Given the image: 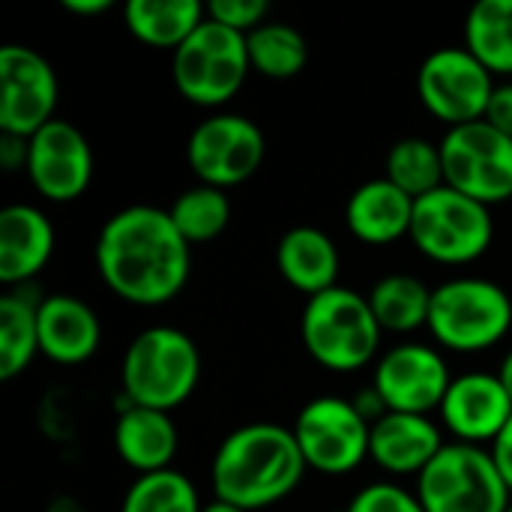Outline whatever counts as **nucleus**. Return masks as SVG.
<instances>
[{
	"label": "nucleus",
	"mask_w": 512,
	"mask_h": 512,
	"mask_svg": "<svg viewBox=\"0 0 512 512\" xmlns=\"http://www.w3.org/2000/svg\"><path fill=\"white\" fill-rule=\"evenodd\" d=\"M96 267L108 291L120 300L132 306H162L186 288L192 246L180 237L168 210L132 204L102 225Z\"/></svg>",
	"instance_id": "1"
},
{
	"label": "nucleus",
	"mask_w": 512,
	"mask_h": 512,
	"mask_svg": "<svg viewBox=\"0 0 512 512\" xmlns=\"http://www.w3.org/2000/svg\"><path fill=\"white\" fill-rule=\"evenodd\" d=\"M306 474V459L291 429L249 423L234 429L216 450L210 480L216 501L237 510H267L288 498Z\"/></svg>",
	"instance_id": "2"
},
{
	"label": "nucleus",
	"mask_w": 512,
	"mask_h": 512,
	"mask_svg": "<svg viewBox=\"0 0 512 512\" xmlns=\"http://www.w3.org/2000/svg\"><path fill=\"white\" fill-rule=\"evenodd\" d=\"M201 354L192 336L177 327H147L141 330L123 357L120 381L123 396L138 408H153L171 414L198 387Z\"/></svg>",
	"instance_id": "3"
},
{
	"label": "nucleus",
	"mask_w": 512,
	"mask_h": 512,
	"mask_svg": "<svg viewBox=\"0 0 512 512\" xmlns=\"http://www.w3.org/2000/svg\"><path fill=\"white\" fill-rule=\"evenodd\" d=\"M381 324L369 306V297L351 288H330L309 297L300 318V339L309 357L339 375L357 372L378 357Z\"/></svg>",
	"instance_id": "4"
},
{
	"label": "nucleus",
	"mask_w": 512,
	"mask_h": 512,
	"mask_svg": "<svg viewBox=\"0 0 512 512\" xmlns=\"http://www.w3.org/2000/svg\"><path fill=\"white\" fill-rule=\"evenodd\" d=\"M512 327L510 294L492 282L477 276H459L432 291L429 309V333L438 345L477 354L498 345Z\"/></svg>",
	"instance_id": "5"
},
{
	"label": "nucleus",
	"mask_w": 512,
	"mask_h": 512,
	"mask_svg": "<svg viewBox=\"0 0 512 512\" xmlns=\"http://www.w3.org/2000/svg\"><path fill=\"white\" fill-rule=\"evenodd\" d=\"M252 72L246 36L207 18L171 57L177 93L201 108H219L240 93Z\"/></svg>",
	"instance_id": "6"
},
{
	"label": "nucleus",
	"mask_w": 512,
	"mask_h": 512,
	"mask_svg": "<svg viewBox=\"0 0 512 512\" xmlns=\"http://www.w3.org/2000/svg\"><path fill=\"white\" fill-rule=\"evenodd\" d=\"M417 498L426 512H507L512 504L492 453L474 444H447L417 477Z\"/></svg>",
	"instance_id": "7"
},
{
	"label": "nucleus",
	"mask_w": 512,
	"mask_h": 512,
	"mask_svg": "<svg viewBox=\"0 0 512 512\" xmlns=\"http://www.w3.org/2000/svg\"><path fill=\"white\" fill-rule=\"evenodd\" d=\"M414 246L438 264H471L495 240V222L486 204L441 186L414 204Z\"/></svg>",
	"instance_id": "8"
},
{
	"label": "nucleus",
	"mask_w": 512,
	"mask_h": 512,
	"mask_svg": "<svg viewBox=\"0 0 512 512\" xmlns=\"http://www.w3.org/2000/svg\"><path fill=\"white\" fill-rule=\"evenodd\" d=\"M444 183L486 207L512 198V138L486 120L447 129Z\"/></svg>",
	"instance_id": "9"
},
{
	"label": "nucleus",
	"mask_w": 512,
	"mask_h": 512,
	"mask_svg": "<svg viewBox=\"0 0 512 512\" xmlns=\"http://www.w3.org/2000/svg\"><path fill=\"white\" fill-rule=\"evenodd\" d=\"M291 432L306 459V468L318 474H351L369 459L372 423L354 408L351 399L318 396L306 402Z\"/></svg>",
	"instance_id": "10"
},
{
	"label": "nucleus",
	"mask_w": 512,
	"mask_h": 512,
	"mask_svg": "<svg viewBox=\"0 0 512 512\" xmlns=\"http://www.w3.org/2000/svg\"><path fill=\"white\" fill-rule=\"evenodd\" d=\"M417 93L423 108L453 129L486 117L495 93V75L465 45H447L420 63Z\"/></svg>",
	"instance_id": "11"
},
{
	"label": "nucleus",
	"mask_w": 512,
	"mask_h": 512,
	"mask_svg": "<svg viewBox=\"0 0 512 512\" xmlns=\"http://www.w3.org/2000/svg\"><path fill=\"white\" fill-rule=\"evenodd\" d=\"M267 156V138L261 126L243 114H213L201 120L189 141L186 159L195 177L216 189L246 183Z\"/></svg>",
	"instance_id": "12"
},
{
	"label": "nucleus",
	"mask_w": 512,
	"mask_h": 512,
	"mask_svg": "<svg viewBox=\"0 0 512 512\" xmlns=\"http://www.w3.org/2000/svg\"><path fill=\"white\" fill-rule=\"evenodd\" d=\"M60 84L54 66L27 45L0 48V132L30 138L54 120Z\"/></svg>",
	"instance_id": "13"
},
{
	"label": "nucleus",
	"mask_w": 512,
	"mask_h": 512,
	"mask_svg": "<svg viewBox=\"0 0 512 512\" xmlns=\"http://www.w3.org/2000/svg\"><path fill=\"white\" fill-rule=\"evenodd\" d=\"M453 384L447 360L423 342H405L378 357L372 387L381 393L387 411L429 417L438 411Z\"/></svg>",
	"instance_id": "14"
},
{
	"label": "nucleus",
	"mask_w": 512,
	"mask_h": 512,
	"mask_svg": "<svg viewBox=\"0 0 512 512\" xmlns=\"http://www.w3.org/2000/svg\"><path fill=\"white\" fill-rule=\"evenodd\" d=\"M24 171L45 201L66 204L87 192L93 180V150L81 129L54 117L36 135H30V156Z\"/></svg>",
	"instance_id": "15"
},
{
	"label": "nucleus",
	"mask_w": 512,
	"mask_h": 512,
	"mask_svg": "<svg viewBox=\"0 0 512 512\" xmlns=\"http://www.w3.org/2000/svg\"><path fill=\"white\" fill-rule=\"evenodd\" d=\"M438 411L447 432H453L459 444L483 447V444H495V438L510 423L512 399L498 375L465 372L453 378Z\"/></svg>",
	"instance_id": "16"
},
{
	"label": "nucleus",
	"mask_w": 512,
	"mask_h": 512,
	"mask_svg": "<svg viewBox=\"0 0 512 512\" xmlns=\"http://www.w3.org/2000/svg\"><path fill=\"white\" fill-rule=\"evenodd\" d=\"M39 354L57 366L87 363L102 342V324L96 312L72 294H48L36 306Z\"/></svg>",
	"instance_id": "17"
},
{
	"label": "nucleus",
	"mask_w": 512,
	"mask_h": 512,
	"mask_svg": "<svg viewBox=\"0 0 512 512\" xmlns=\"http://www.w3.org/2000/svg\"><path fill=\"white\" fill-rule=\"evenodd\" d=\"M444 447L441 429L417 414L387 411L369 435V459L393 477H420Z\"/></svg>",
	"instance_id": "18"
},
{
	"label": "nucleus",
	"mask_w": 512,
	"mask_h": 512,
	"mask_svg": "<svg viewBox=\"0 0 512 512\" xmlns=\"http://www.w3.org/2000/svg\"><path fill=\"white\" fill-rule=\"evenodd\" d=\"M54 255V225L33 204H6L0 210V282H30Z\"/></svg>",
	"instance_id": "19"
},
{
	"label": "nucleus",
	"mask_w": 512,
	"mask_h": 512,
	"mask_svg": "<svg viewBox=\"0 0 512 512\" xmlns=\"http://www.w3.org/2000/svg\"><path fill=\"white\" fill-rule=\"evenodd\" d=\"M414 198L393 186L387 177L366 180L357 186L345 204L348 231L366 246H390L402 237H411Z\"/></svg>",
	"instance_id": "20"
},
{
	"label": "nucleus",
	"mask_w": 512,
	"mask_h": 512,
	"mask_svg": "<svg viewBox=\"0 0 512 512\" xmlns=\"http://www.w3.org/2000/svg\"><path fill=\"white\" fill-rule=\"evenodd\" d=\"M276 267L282 279L309 300L336 288L342 261L330 234L312 225H297L282 234L276 246Z\"/></svg>",
	"instance_id": "21"
},
{
	"label": "nucleus",
	"mask_w": 512,
	"mask_h": 512,
	"mask_svg": "<svg viewBox=\"0 0 512 512\" xmlns=\"http://www.w3.org/2000/svg\"><path fill=\"white\" fill-rule=\"evenodd\" d=\"M177 447H180V435H177L171 414L153 411V408H138V405L117 414L114 450L141 477L168 471L177 456Z\"/></svg>",
	"instance_id": "22"
},
{
	"label": "nucleus",
	"mask_w": 512,
	"mask_h": 512,
	"mask_svg": "<svg viewBox=\"0 0 512 512\" xmlns=\"http://www.w3.org/2000/svg\"><path fill=\"white\" fill-rule=\"evenodd\" d=\"M123 21L138 42L177 51L207 21V6L198 0H129Z\"/></svg>",
	"instance_id": "23"
},
{
	"label": "nucleus",
	"mask_w": 512,
	"mask_h": 512,
	"mask_svg": "<svg viewBox=\"0 0 512 512\" xmlns=\"http://www.w3.org/2000/svg\"><path fill=\"white\" fill-rule=\"evenodd\" d=\"M432 291L423 279L411 273H390L372 285L369 306L387 333H414L420 327H429V309H432Z\"/></svg>",
	"instance_id": "24"
},
{
	"label": "nucleus",
	"mask_w": 512,
	"mask_h": 512,
	"mask_svg": "<svg viewBox=\"0 0 512 512\" xmlns=\"http://www.w3.org/2000/svg\"><path fill=\"white\" fill-rule=\"evenodd\" d=\"M465 48L492 72L512 78V0H480L465 18Z\"/></svg>",
	"instance_id": "25"
},
{
	"label": "nucleus",
	"mask_w": 512,
	"mask_h": 512,
	"mask_svg": "<svg viewBox=\"0 0 512 512\" xmlns=\"http://www.w3.org/2000/svg\"><path fill=\"white\" fill-rule=\"evenodd\" d=\"M249 63L255 72L273 81L297 78L309 63V42L306 36L282 21H264L258 30L246 36Z\"/></svg>",
	"instance_id": "26"
},
{
	"label": "nucleus",
	"mask_w": 512,
	"mask_h": 512,
	"mask_svg": "<svg viewBox=\"0 0 512 512\" xmlns=\"http://www.w3.org/2000/svg\"><path fill=\"white\" fill-rule=\"evenodd\" d=\"M387 180L399 186L405 195H411L414 201L447 186L441 144H432L429 138L420 135L399 138L387 153Z\"/></svg>",
	"instance_id": "27"
},
{
	"label": "nucleus",
	"mask_w": 512,
	"mask_h": 512,
	"mask_svg": "<svg viewBox=\"0 0 512 512\" xmlns=\"http://www.w3.org/2000/svg\"><path fill=\"white\" fill-rule=\"evenodd\" d=\"M36 303H30L18 291H6L0 297V378H18L33 357L39 354V330H36Z\"/></svg>",
	"instance_id": "28"
},
{
	"label": "nucleus",
	"mask_w": 512,
	"mask_h": 512,
	"mask_svg": "<svg viewBox=\"0 0 512 512\" xmlns=\"http://www.w3.org/2000/svg\"><path fill=\"white\" fill-rule=\"evenodd\" d=\"M171 222L189 246L216 240L231 222V201L225 189L198 183L180 192L171 204Z\"/></svg>",
	"instance_id": "29"
},
{
	"label": "nucleus",
	"mask_w": 512,
	"mask_h": 512,
	"mask_svg": "<svg viewBox=\"0 0 512 512\" xmlns=\"http://www.w3.org/2000/svg\"><path fill=\"white\" fill-rule=\"evenodd\" d=\"M120 512H204V504L192 480L168 468L138 477L129 486Z\"/></svg>",
	"instance_id": "30"
},
{
	"label": "nucleus",
	"mask_w": 512,
	"mask_h": 512,
	"mask_svg": "<svg viewBox=\"0 0 512 512\" xmlns=\"http://www.w3.org/2000/svg\"><path fill=\"white\" fill-rule=\"evenodd\" d=\"M345 512H426L417 492H408L396 483H372L363 486Z\"/></svg>",
	"instance_id": "31"
},
{
	"label": "nucleus",
	"mask_w": 512,
	"mask_h": 512,
	"mask_svg": "<svg viewBox=\"0 0 512 512\" xmlns=\"http://www.w3.org/2000/svg\"><path fill=\"white\" fill-rule=\"evenodd\" d=\"M270 15L267 0H213L207 3V18H213L222 27H231L243 36L258 30Z\"/></svg>",
	"instance_id": "32"
},
{
	"label": "nucleus",
	"mask_w": 512,
	"mask_h": 512,
	"mask_svg": "<svg viewBox=\"0 0 512 512\" xmlns=\"http://www.w3.org/2000/svg\"><path fill=\"white\" fill-rule=\"evenodd\" d=\"M483 120L489 126H495L498 132H504L507 138H512V81L495 84V93L489 99V108H486Z\"/></svg>",
	"instance_id": "33"
},
{
	"label": "nucleus",
	"mask_w": 512,
	"mask_h": 512,
	"mask_svg": "<svg viewBox=\"0 0 512 512\" xmlns=\"http://www.w3.org/2000/svg\"><path fill=\"white\" fill-rule=\"evenodd\" d=\"M27 156H30V138L0 132V165H3V171L12 174V171L27 168Z\"/></svg>",
	"instance_id": "34"
},
{
	"label": "nucleus",
	"mask_w": 512,
	"mask_h": 512,
	"mask_svg": "<svg viewBox=\"0 0 512 512\" xmlns=\"http://www.w3.org/2000/svg\"><path fill=\"white\" fill-rule=\"evenodd\" d=\"M489 453H492V459H495V465H498L504 483L510 486L512 492V417L510 423L504 426V432L495 438V444L489 447Z\"/></svg>",
	"instance_id": "35"
},
{
	"label": "nucleus",
	"mask_w": 512,
	"mask_h": 512,
	"mask_svg": "<svg viewBox=\"0 0 512 512\" xmlns=\"http://www.w3.org/2000/svg\"><path fill=\"white\" fill-rule=\"evenodd\" d=\"M351 402H354V408H357L369 423H378V420L387 414V405H384V399H381V393H378L375 387H363Z\"/></svg>",
	"instance_id": "36"
},
{
	"label": "nucleus",
	"mask_w": 512,
	"mask_h": 512,
	"mask_svg": "<svg viewBox=\"0 0 512 512\" xmlns=\"http://www.w3.org/2000/svg\"><path fill=\"white\" fill-rule=\"evenodd\" d=\"M114 6V0H63V9L72 15H102Z\"/></svg>",
	"instance_id": "37"
},
{
	"label": "nucleus",
	"mask_w": 512,
	"mask_h": 512,
	"mask_svg": "<svg viewBox=\"0 0 512 512\" xmlns=\"http://www.w3.org/2000/svg\"><path fill=\"white\" fill-rule=\"evenodd\" d=\"M45 512H87L81 507V501H75V498H69V495H60V498H54L51 504H48V510Z\"/></svg>",
	"instance_id": "38"
},
{
	"label": "nucleus",
	"mask_w": 512,
	"mask_h": 512,
	"mask_svg": "<svg viewBox=\"0 0 512 512\" xmlns=\"http://www.w3.org/2000/svg\"><path fill=\"white\" fill-rule=\"evenodd\" d=\"M498 378L507 390V396L512 399V351H507V357L501 360V369H498Z\"/></svg>",
	"instance_id": "39"
},
{
	"label": "nucleus",
	"mask_w": 512,
	"mask_h": 512,
	"mask_svg": "<svg viewBox=\"0 0 512 512\" xmlns=\"http://www.w3.org/2000/svg\"><path fill=\"white\" fill-rule=\"evenodd\" d=\"M204 512H246V510H237V507H231V504H222V501H213V504H207Z\"/></svg>",
	"instance_id": "40"
},
{
	"label": "nucleus",
	"mask_w": 512,
	"mask_h": 512,
	"mask_svg": "<svg viewBox=\"0 0 512 512\" xmlns=\"http://www.w3.org/2000/svg\"><path fill=\"white\" fill-rule=\"evenodd\" d=\"M507 512H512V504H510V510H507Z\"/></svg>",
	"instance_id": "41"
},
{
	"label": "nucleus",
	"mask_w": 512,
	"mask_h": 512,
	"mask_svg": "<svg viewBox=\"0 0 512 512\" xmlns=\"http://www.w3.org/2000/svg\"><path fill=\"white\" fill-rule=\"evenodd\" d=\"M342 512H345V510H342Z\"/></svg>",
	"instance_id": "42"
}]
</instances>
